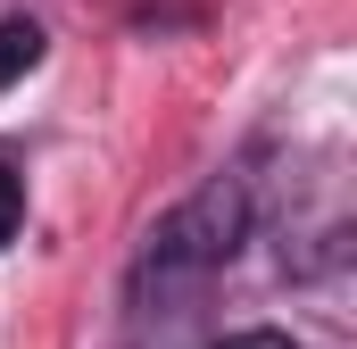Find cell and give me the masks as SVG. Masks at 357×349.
<instances>
[{
    "label": "cell",
    "mask_w": 357,
    "mask_h": 349,
    "mask_svg": "<svg viewBox=\"0 0 357 349\" xmlns=\"http://www.w3.org/2000/svg\"><path fill=\"white\" fill-rule=\"evenodd\" d=\"M25 67H42V25L33 17H8L0 25V84H17Z\"/></svg>",
    "instance_id": "7a4b0ae2"
},
{
    "label": "cell",
    "mask_w": 357,
    "mask_h": 349,
    "mask_svg": "<svg viewBox=\"0 0 357 349\" xmlns=\"http://www.w3.org/2000/svg\"><path fill=\"white\" fill-rule=\"evenodd\" d=\"M216 349H299L291 333H274V325H250V333H225Z\"/></svg>",
    "instance_id": "277c9868"
},
{
    "label": "cell",
    "mask_w": 357,
    "mask_h": 349,
    "mask_svg": "<svg viewBox=\"0 0 357 349\" xmlns=\"http://www.w3.org/2000/svg\"><path fill=\"white\" fill-rule=\"evenodd\" d=\"M17 225H25V183H17V167L0 158V250L17 242Z\"/></svg>",
    "instance_id": "3957f363"
},
{
    "label": "cell",
    "mask_w": 357,
    "mask_h": 349,
    "mask_svg": "<svg viewBox=\"0 0 357 349\" xmlns=\"http://www.w3.org/2000/svg\"><path fill=\"white\" fill-rule=\"evenodd\" d=\"M241 233H250V191L233 183V174H216V183H199L183 208H167L158 225H150V242H142V258H133V299H167V291H191V283H208L216 266L241 250Z\"/></svg>",
    "instance_id": "6da1fadb"
}]
</instances>
